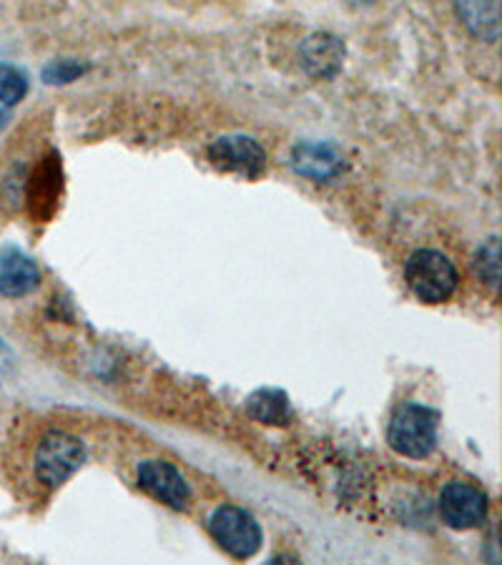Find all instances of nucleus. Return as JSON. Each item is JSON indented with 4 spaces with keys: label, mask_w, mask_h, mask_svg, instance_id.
I'll return each mask as SVG.
<instances>
[{
    "label": "nucleus",
    "mask_w": 502,
    "mask_h": 565,
    "mask_svg": "<svg viewBox=\"0 0 502 565\" xmlns=\"http://www.w3.org/2000/svg\"><path fill=\"white\" fill-rule=\"evenodd\" d=\"M209 161L222 171H234L246 179H257L267 167V151L252 136H222L209 146Z\"/></svg>",
    "instance_id": "obj_6"
},
{
    "label": "nucleus",
    "mask_w": 502,
    "mask_h": 565,
    "mask_svg": "<svg viewBox=\"0 0 502 565\" xmlns=\"http://www.w3.org/2000/svg\"><path fill=\"white\" fill-rule=\"evenodd\" d=\"M209 531L222 548L234 558L246 561L261 548V527L257 518L246 513L244 508L222 505L209 518Z\"/></svg>",
    "instance_id": "obj_3"
},
{
    "label": "nucleus",
    "mask_w": 502,
    "mask_h": 565,
    "mask_svg": "<svg viewBox=\"0 0 502 565\" xmlns=\"http://www.w3.org/2000/svg\"><path fill=\"white\" fill-rule=\"evenodd\" d=\"M139 486L173 510H186L191 490L186 478L163 460H146L139 468Z\"/></svg>",
    "instance_id": "obj_7"
},
{
    "label": "nucleus",
    "mask_w": 502,
    "mask_h": 565,
    "mask_svg": "<svg viewBox=\"0 0 502 565\" xmlns=\"http://www.w3.org/2000/svg\"><path fill=\"white\" fill-rule=\"evenodd\" d=\"M86 462V445L78 437L66 433H53L43 437V443L35 450V476L51 488H58L66 482L81 465Z\"/></svg>",
    "instance_id": "obj_4"
},
{
    "label": "nucleus",
    "mask_w": 502,
    "mask_h": 565,
    "mask_svg": "<svg viewBox=\"0 0 502 565\" xmlns=\"http://www.w3.org/2000/svg\"><path fill=\"white\" fill-rule=\"evenodd\" d=\"M246 413L264 425H287L291 420L289 397L281 390H257L246 399Z\"/></svg>",
    "instance_id": "obj_12"
},
{
    "label": "nucleus",
    "mask_w": 502,
    "mask_h": 565,
    "mask_svg": "<svg viewBox=\"0 0 502 565\" xmlns=\"http://www.w3.org/2000/svg\"><path fill=\"white\" fill-rule=\"evenodd\" d=\"M29 94V76L11 63H0V106H18Z\"/></svg>",
    "instance_id": "obj_13"
},
{
    "label": "nucleus",
    "mask_w": 502,
    "mask_h": 565,
    "mask_svg": "<svg viewBox=\"0 0 502 565\" xmlns=\"http://www.w3.org/2000/svg\"><path fill=\"white\" fill-rule=\"evenodd\" d=\"M405 279L413 295L425 305H442L460 285V275L452 259L442 252L419 249L405 264Z\"/></svg>",
    "instance_id": "obj_2"
},
{
    "label": "nucleus",
    "mask_w": 502,
    "mask_h": 565,
    "mask_svg": "<svg viewBox=\"0 0 502 565\" xmlns=\"http://www.w3.org/2000/svg\"><path fill=\"white\" fill-rule=\"evenodd\" d=\"M84 73H86L84 63H78L73 58H63V61L49 63V66H45V71H43V78H45V84L61 86V84H71V81L84 76Z\"/></svg>",
    "instance_id": "obj_15"
},
{
    "label": "nucleus",
    "mask_w": 502,
    "mask_h": 565,
    "mask_svg": "<svg viewBox=\"0 0 502 565\" xmlns=\"http://www.w3.org/2000/svg\"><path fill=\"white\" fill-rule=\"evenodd\" d=\"M41 285V269L29 254L15 244L0 247V295L8 299H21Z\"/></svg>",
    "instance_id": "obj_9"
},
{
    "label": "nucleus",
    "mask_w": 502,
    "mask_h": 565,
    "mask_svg": "<svg viewBox=\"0 0 502 565\" xmlns=\"http://www.w3.org/2000/svg\"><path fill=\"white\" fill-rule=\"evenodd\" d=\"M460 23L474 39L495 43L500 35V11L498 0H455Z\"/></svg>",
    "instance_id": "obj_11"
},
{
    "label": "nucleus",
    "mask_w": 502,
    "mask_h": 565,
    "mask_svg": "<svg viewBox=\"0 0 502 565\" xmlns=\"http://www.w3.org/2000/svg\"><path fill=\"white\" fill-rule=\"evenodd\" d=\"M474 269H478V277L485 281L488 287L498 289L500 287V239L498 236H490L488 242H482L478 249V257H474Z\"/></svg>",
    "instance_id": "obj_14"
},
{
    "label": "nucleus",
    "mask_w": 502,
    "mask_h": 565,
    "mask_svg": "<svg viewBox=\"0 0 502 565\" xmlns=\"http://www.w3.org/2000/svg\"><path fill=\"white\" fill-rule=\"evenodd\" d=\"M437 427H440L437 409L419 403H402L389 420L387 443L405 458H430L437 448Z\"/></svg>",
    "instance_id": "obj_1"
},
{
    "label": "nucleus",
    "mask_w": 502,
    "mask_h": 565,
    "mask_svg": "<svg viewBox=\"0 0 502 565\" xmlns=\"http://www.w3.org/2000/svg\"><path fill=\"white\" fill-rule=\"evenodd\" d=\"M301 61L309 76L334 78L344 63V43L330 33L309 35L301 45Z\"/></svg>",
    "instance_id": "obj_10"
},
{
    "label": "nucleus",
    "mask_w": 502,
    "mask_h": 565,
    "mask_svg": "<svg viewBox=\"0 0 502 565\" xmlns=\"http://www.w3.org/2000/svg\"><path fill=\"white\" fill-rule=\"evenodd\" d=\"M440 515L442 523L450 525L452 531H472L485 523L488 498L470 482L452 480L440 493Z\"/></svg>",
    "instance_id": "obj_5"
},
{
    "label": "nucleus",
    "mask_w": 502,
    "mask_h": 565,
    "mask_svg": "<svg viewBox=\"0 0 502 565\" xmlns=\"http://www.w3.org/2000/svg\"><path fill=\"white\" fill-rule=\"evenodd\" d=\"M291 169L312 181H330L344 171V153L330 141H301L291 149Z\"/></svg>",
    "instance_id": "obj_8"
}]
</instances>
